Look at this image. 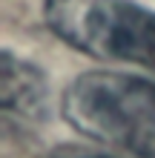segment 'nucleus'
I'll return each instance as SVG.
<instances>
[{"label": "nucleus", "instance_id": "nucleus-4", "mask_svg": "<svg viewBox=\"0 0 155 158\" xmlns=\"http://www.w3.org/2000/svg\"><path fill=\"white\" fill-rule=\"evenodd\" d=\"M49 158H112V155L98 152V150H86V147H58Z\"/></svg>", "mask_w": 155, "mask_h": 158}, {"label": "nucleus", "instance_id": "nucleus-2", "mask_svg": "<svg viewBox=\"0 0 155 158\" xmlns=\"http://www.w3.org/2000/svg\"><path fill=\"white\" fill-rule=\"evenodd\" d=\"M43 17L78 52L155 72V12L129 0H43Z\"/></svg>", "mask_w": 155, "mask_h": 158}, {"label": "nucleus", "instance_id": "nucleus-3", "mask_svg": "<svg viewBox=\"0 0 155 158\" xmlns=\"http://www.w3.org/2000/svg\"><path fill=\"white\" fill-rule=\"evenodd\" d=\"M43 98H46L43 75L32 63L17 60L14 55L3 52V72H0V101H3V109L20 112V115H40Z\"/></svg>", "mask_w": 155, "mask_h": 158}, {"label": "nucleus", "instance_id": "nucleus-1", "mask_svg": "<svg viewBox=\"0 0 155 158\" xmlns=\"http://www.w3.org/2000/svg\"><path fill=\"white\" fill-rule=\"evenodd\" d=\"M63 118L98 144L155 158V83L124 72H84L63 92Z\"/></svg>", "mask_w": 155, "mask_h": 158}]
</instances>
